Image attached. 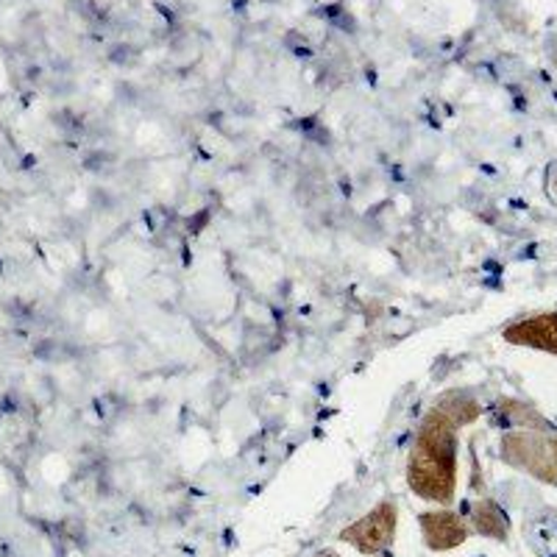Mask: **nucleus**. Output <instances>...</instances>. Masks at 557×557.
I'll return each mask as SVG.
<instances>
[{
  "label": "nucleus",
  "instance_id": "0eeeda50",
  "mask_svg": "<svg viewBox=\"0 0 557 557\" xmlns=\"http://www.w3.org/2000/svg\"><path fill=\"white\" fill-rule=\"evenodd\" d=\"M435 407L444 412V416H449L457 426L474 424L476 418L482 416L480 401H476L474 396H469V393H462V391L446 393V396H441V399L435 401Z\"/></svg>",
  "mask_w": 557,
  "mask_h": 557
},
{
  "label": "nucleus",
  "instance_id": "6e6552de",
  "mask_svg": "<svg viewBox=\"0 0 557 557\" xmlns=\"http://www.w3.org/2000/svg\"><path fill=\"white\" fill-rule=\"evenodd\" d=\"M315 557H341V555H337V552H332V549H326V552H318Z\"/></svg>",
  "mask_w": 557,
  "mask_h": 557
},
{
  "label": "nucleus",
  "instance_id": "f257e3e1",
  "mask_svg": "<svg viewBox=\"0 0 557 557\" xmlns=\"http://www.w3.org/2000/svg\"><path fill=\"white\" fill-rule=\"evenodd\" d=\"M457 430L449 416L432 407L412 441L407 485L416 496L449 507L457 494Z\"/></svg>",
  "mask_w": 557,
  "mask_h": 557
},
{
  "label": "nucleus",
  "instance_id": "423d86ee",
  "mask_svg": "<svg viewBox=\"0 0 557 557\" xmlns=\"http://www.w3.org/2000/svg\"><path fill=\"white\" fill-rule=\"evenodd\" d=\"M469 524L471 530H476L480 535H485V539H496V541H505L507 530H510L505 510L491 499H480L471 505Z\"/></svg>",
  "mask_w": 557,
  "mask_h": 557
},
{
  "label": "nucleus",
  "instance_id": "39448f33",
  "mask_svg": "<svg viewBox=\"0 0 557 557\" xmlns=\"http://www.w3.org/2000/svg\"><path fill=\"white\" fill-rule=\"evenodd\" d=\"M505 341L513 343V346L539 348V351L557 355V312H541V315L510 323L505 330Z\"/></svg>",
  "mask_w": 557,
  "mask_h": 557
},
{
  "label": "nucleus",
  "instance_id": "f03ea898",
  "mask_svg": "<svg viewBox=\"0 0 557 557\" xmlns=\"http://www.w3.org/2000/svg\"><path fill=\"white\" fill-rule=\"evenodd\" d=\"M502 457L541 482L557 485V435L546 430H513L502 437Z\"/></svg>",
  "mask_w": 557,
  "mask_h": 557
},
{
  "label": "nucleus",
  "instance_id": "7ed1b4c3",
  "mask_svg": "<svg viewBox=\"0 0 557 557\" xmlns=\"http://www.w3.org/2000/svg\"><path fill=\"white\" fill-rule=\"evenodd\" d=\"M396 521H399V507H396V502H382L371 513H366L355 524H348L346 530H341L337 539L343 544L355 546L360 555L374 557L393 544V539H396Z\"/></svg>",
  "mask_w": 557,
  "mask_h": 557
},
{
  "label": "nucleus",
  "instance_id": "20e7f679",
  "mask_svg": "<svg viewBox=\"0 0 557 557\" xmlns=\"http://www.w3.org/2000/svg\"><path fill=\"white\" fill-rule=\"evenodd\" d=\"M418 524H421L426 549L432 552L457 549L471 535L469 521L462 519L460 513H455V510H449V507H444V510H426V513H421Z\"/></svg>",
  "mask_w": 557,
  "mask_h": 557
},
{
  "label": "nucleus",
  "instance_id": "1a4fd4ad",
  "mask_svg": "<svg viewBox=\"0 0 557 557\" xmlns=\"http://www.w3.org/2000/svg\"><path fill=\"white\" fill-rule=\"evenodd\" d=\"M374 557H393V555H391V552L385 549V552H380V555H374Z\"/></svg>",
  "mask_w": 557,
  "mask_h": 557
}]
</instances>
